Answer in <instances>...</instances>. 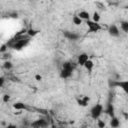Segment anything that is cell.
Here are the masks:
<instances>
[{"label":"cell","instance_id":"cell-1","mask_svg":"<svg viewBox=\"0 0 128 128\" xmlns=\"http://www.w3.org/2000/svg\"><path fill=\"white\" fill-rule=\"evenodd\" d=\"M103 110H104V107H103L102 104H100V103L95 104V105L90 109V116H91V118L94 119V120H98L99 117L102 115Z\"/></svg>","mask_w":128,"mask_h":128},{"label":"cell","instance_id":"cell-2","mask_svg":"<svg viewBox=\"0 0 128 128\" xmlns=\"http://www.w3.org/2000/svg\"><path fill=\"white\" fill-rule=\"evenodd\" d=\"M86 25L88 27V31L90 33H97L100 30H102V26L101 24H99V22H95L93 20H87L86 21Z\"/></svg>","mask_w":128,"mask_h":128},{"label":"cell","instance_id":"cell-3","mask_svg":"<svg viewBox=\"0 0 128 128\" xmlns=\"http://www.w3.org/2000/svg\"><path fill=\"white\" fill-rule=\"evenodd\" d=\"M113 85L116 87H119L126 94H128V80H118L113 82Z\"/></svg>","mask_w":128,"mask_h":128},{"label":"cell","instance_id":"cell-4","mask_svg":"<svg viewBox=\"0 0 128 128\" xmlns=\"http://www.w3.org/2000/svg\"><path fill=\"white\" fill-rule=\"evenodd\" d=\"M88 59H89V56H88L87 53H85V52L80 53V54L78 55V57H77V64L80 65V66H84L85 62H86Z\"/></svg>","mask_w":128,"mask_h":128},{"label":"cell","instance_id":"cell-5","mask_svg":"<svg viewBox=\"0 0 128 128\" xmlns=\"http://www.w3.org/2000/svg\"><path fill=\"white\" fill-rule=\"evenodd\" d=\"M12 107H13L15 110H17V111L29 110V106H28L27 104L23 103V102H15V103L12 105Z\"/></svg>","mask_w":128,"mask_h":128},{"label":"cell","instance_id":"cell-6","mask_svg":"<svg viewBox=\"0 0 128 128\" xmlns=\"http://www.w3.org/2000/svg\"><path fill=\"white\" fill-rule=\"evenodd\" d=\"M31 126L35 127V128H42V127L48 126V122L46 120H44V119H38V120H35L34 122H32Z\"/></svg>","mask_w":128,"mask_h":128},{"label":"cell","instance_id":"cell-7","mask_svg":"<svg viewBox=\"0 0 128 128\" xmlns=\"http://www.w3.org/2000/svg\"><path fill=\"white\" fill-rule=\"evenodd\" d=\"M108 32H109V34H110L112 37H118L119 34H120L119 28H118L115 24H112V25L109 26V28H108Z\"/></svg>","mask_w":128,"mask_h":128},{"label":"cell","instance_id":"cell-8","mask_svg":"<svg viewBox=\"0 0 128 128\" xmlns=\"http://www.w3.org/2000/svg\"><path fill=\"white\" fill-rule=\"evenodd\" d=\"M76 101H77V104H78L79 106H81V107H86V106L88 105L89 101H90V97H89V96H83V97H81V98H77Z\"/></svg>","mask_w":128,"mask_h":128},{"label":"cell","instance_id":"cell-9","mask_svg":"<svg viewBox=\"0 0 128 128\" xmlns=\"http://www.w3.org/2000/svg\"><path fill=\"white\" fill-rule=\"evenodd\" d=\"M64 37L69 39V40H77L79 38V35L75 32H70V31H65L64 32Z\"/></svg>","mask_w":128,"mask_h":128},{"label":"cell","instance_id":"cell-10","mask_svg":"<svg viewBox=\"0 0 128 128\" xmlns=\"http://www.w3.org/2000/svg\"><path fill=\"white\" fill-rule=\"evenodd\" d=\"M82 20H84V21H87V20H90V18H91V14L88 12V11H85V10H82V11H80L78 14H77Z\"/></svg>","mask_w":128,"mask_h":128},{"label":"cell","instance_id":"cell-11","mask_svg":"<svg viewBox=\"0 0 128 128\" xmlns=\"http://www.w3.org/2000/svg\"><path fill=\"white\" fill-rule=\"evenodd\" d=\"M71 76H72V71L62 68V70H61V72H60V77H61L62 79H67V78H70Z\"/></svg>","mask_w":128,"mask_h":128},{"label":"cell","instance_id":"cell-12","mask_svg":"<svg viewBox=\"0 0 128 128\" xmlns=\"http://www.w3.org/2000/svg\"><path fill=\"white\" fill-rule=\"evenodd\" d=\"M84 68H85L88 72H91V71L93 70V68H94V62H93L91 59H88V60L85 62V64H84Z\"/></svg>","mask_w":128,"mask_h":128},{"label":"cell","instance_id":"cell-13","mask_svg":"<svg viewBox=\"0 0 128 128\" xmlns=\"http://www.w3.org/2000/svg\"><path fill=\"white\" fill-rule=\"evenodd\" d=\"M110 126H111L112 128H117V127H119V126H120V120H119L117 117H115V116L111 117Z\"/></svg>","mask_w":128,"mask_h":128},{"label":"cell","instance_id":"cell-14","mask_svg":"<svg viewBox=\"0 0 128 128\" xmlns=\"http://www.w3.org/2000/svg\"><path fill=\"white\" fill-rule=\"evenodd\" d=\"M105 113H106L107 115H109L110 117L115 116V115H114V107H113L112 104H108V105H107V107H106V109H105Z\"/></svg>","mask_w":128,"mask_h":128},{"label":"cell","instance_id":"cell-15","mask_svg":"<svg viewBox=\"0 0 128 128\" xmlns=\"http://www.w3.org/2000/svg\"><path fill=\"white\" fill-rule=\"evenodd\" d=\"M62 68L67 69V70H70V71H72V72H73V70H74L75 66L73 65V63H72V62H70V61H66V62H64V63H63Z\"/></svg>","mask_w":128,"mask_h":128},{"label":"cell","instance_id":"cell-16","mask_svg":"<svg viewBox=\"0 0 128 128\" xmlns=\"http://www.w3.org/2000/svg\"><path fill=\"white\" fill-rule=\"evenodd\" d=\"M72 22H73V24H74V25L79 26V25H81V24H82L83 20H82L78 15H74V16L72 17Z\"/></svg>","mask_w":128,"mask_h":128},{"label":"cell","instance_id":"cell-17","mask_svg":"<svg viewBox=\"0 0 128 128\" xmlns=\"http://www.w3.org/2000/svg\"><path fill=\"white\" fill-rule=\"evenodd\" d=\"M120 28L123 32L128 33V21H125V20L121 21L120 22Z\"/></svg>","mask_w":128,"mask_h":128},{"label":"cell","instance_id":"cell-18","mask_svg":"<svg viewBox=\"0 0 128 128\" xmlns=\"http://www.w3.org/2000/svg\"><path fill=\"white\" fill-rule=\"evenodd\" d=\"M38 33H39V30H36V29H34V28H29V29L27 30V35H28L29 37H34V36H36Z\"/></svg>","mask_w":128,"mask_h":128},{"label":"cell","instance_id":"cell-19","mask_svg":"<svg viewBox=\"0 0 128 128\" xmlns=\"http://www.w3.org/2000/svg\"><path fill=\"white\" fill-rule=\"evenodd\" d=\"M91 20H93V21H95V22H99L100 21V14H99V12L98 11H94L93 12V14H92V16H91Z\"/></svg>","mask_w":128,"mask_h":128},{"label":"cell","instance_id":"cell-20","mask_svg":"<svg viewBox=\"0 0 128 128\" xmlns=\"http://www.w3.org/2000/svg\"><path fill=\"white\" fill-rule=\"evenodd\" d=\"M12 67H13V64L8 60L5 61L4 64H3V68H5L6 70H10V69H12Z\"/></svg>","mask_w":128,"mask_h":128},{"label":"cell","instance_id":"cell-21","mask_svg":"<svg viewBox=\"0 0 128 128\" xmlns=\"http://www.w3.org/2000/svg\"><path fill=\"white\" fill-rule=\"evenodd\" d=\"M9 47H8V45L7 44H2L1 45V47H0V53L1 54H4V53H6V51H7V49H8Z\"/></svg>","mask_w":128,"mask_h":128},{"label":"cell","instance_id":"cell-22","mask_svg":"<svg viewBox=\"0 0 128 128\" xmlns=\"http://www.w3.org/2000/svg\"><path fill=\"white\" fill-rule=\"evenodd\" d=\"M97 126L100 127V128H104L106 126V123L103 121V120H98L97 121Z\"/></svg>","mask_w":128,"mask_h":128},{"label":"cell","instance_id":"cell-23","mask_svg":"<svg viewBox=\"0 0 128 128\" xmlns=\"http://www.w3.org/2000/svg\"><path fill=\"white\" fill-rule=\"evenodd\" d=\"M9 100H10V96H9L8 94H5V95H3V97H2V101H3L4 103H7Z\"/></svg>","mask_w":128,"mask_h":128},{"label":"cell","instance_id":"cell-24","mask_svg":"<svg viewBox=\"0 0 128 128\" xmlns=\"http://www.w3.org/2000/svg\"><path fill=\"white\" fill-rule=\"evenodd\" d=\"M35 80H36V81H41V80H42V76H41L40 74H36V75H35Z\"/></svg>","mask_w":128,"mask_h":128},{"label":"cell","instance_id":"cell-25","mask_svg":"<svg viewBox=\"0 0 128 128\" xmlns=\"http://www.w3.org/2000/svg\"><path fill=\"white\" fill-rule=\"evenodd\" d=\"M123 116H124V118H125L126 120H128V113H126V112H123Z\"/></svg>","mask_w":128,"mask_h":128},{"label":"cell","instance_id":"cell-26","mask_svg":"<svg viewBox=\"0 0 128 128\" xmlns=\"http://www.w3.org/2000/svg\"><path fill=\"white\" fill-rule=\"evenodd\" d=\"M1 81H0V85H1V87L3 86V84H4V78L3 77H1V79H0Z\"/></svg>","mask_w":128,"mask_h":128},{"label":"cell","instance_id":"cell-27","mask_svg":"<svg viewBox=\"0 0 128 128\" xmlns=\"http://www.w3.org/2000/svg\"><path fill=\"white\" fill-rule=\"evenodd\" d=\"M125 8H126V9L128 10V5H126V6H125Z\"/></svg>","mask_w":128,"mask_h":128}]
</instances>
